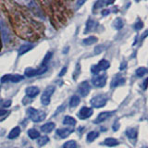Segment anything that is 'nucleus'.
Wrapping results in <instances>:
<instances>
[{
    "mask_svg": "<svg viewBox=\"0 0 148 148\" xmlns=\"http://www.w3.org/2000/svg\"><path fill=\"white\" fill-rule=\"evenodd\" d=\"M27 112L29 114V117L31 118V120L34 122H40L44 120L46 117V114L44 111L34 109V108H30Z\"/></svg>",
    "mask_w": 148,
    "mask_h": 148,
    "instance_id": "obj_1",
    "label": "nucleus"
},
{
    "mask_svg": "<svg viewBox=\"0 0 148 148\" xmlns=\"http://www.w3.org/2000/svg\"><path fill=\"white\" fill-rule=\"evenodd\" d=\"M55 92V87L54 86H49L42 94V96H41V102L44 106H48L50 104L51 96L52 94Z\"/></svg>",
    "mask_w": 148,
    "mask_h": 148,
    "instance_id": "obj_2",
    "label": "nucleus"
},
{
    "mask_svg": "<svg viewBox=\"0 0 148 148\" xmlns=\"http://www.w3.org/2000/svg\"><path fill=\"white\" fill-rule=\"evenodd\" d=\"M106 102H108V98H106V96L104 94H98V96H94L91 99V105L94 106V108H99L104 106Z\"/></svg>",
    "mask_w": 148,
    "mask_h": 148,
    "instance_id": "obj_3",
    "label": "nucleus"
},
{
    "mask_svg": "<svg viewBox=\"0 0 148 148\" xmlns=\"http://www.w3.org/2000/svg\"><path fill=\"white\" fill-rule=\"evenodd\" d=\"M110 67V63L108 60L106 59H102L101 61H99V63L97 65H93L91 68V71L94 74H98V72L101 71H106Z\"/></svg>",
    "mask_w": 148,
    "mask_h": 148,
    "instance_id": "obj_4",
    "label": "nucleus"
},
{
    "mask_svg": "<svg viewBox=\"0 0 148 148\" xmlns=\"http://www.w3.org/2000/svg\"><path fill=\"white\" fill-rule=\"evenodd\" d=\"M23 80V76L18 75V74H7V75H4L1 78V83H20V81Z\"/></svg>",
    "mask_w": 148,
    "mask_h": 148,
    "instance_id": "obj_5",
    "label": "nucleus"
},
{
    "mask_svg": "<svg viewBox=\"0 0 148 148\" xmlns=\"http://www.w3.org/2000/svg\"><path fill=\"white\" fill-rule=\"evenodd\" d=\"M47 66H44V67H41L38 69H27L25 71V75L29 78H32V77H35V76H39V75H42L44 72L47 71Z\"/></svg>",
    "mask_w": 148,
    "mask_h": 148,
    "instance_id": "obj_6",
    "label": "nucleus"
},
{
    "mask_svg": "<svg viewBox=\"0 0 148 148\" xmlns=\"http://www.w3.org/2000/svg\"><path fill=\"white\" fill-rule=\"evenodd\" d=\"M0 29H1V34L4 42L7 43L10 40V32L9 30V28H7V24L2 20H0Z\"/></svg>",
    "mask_w": 148,
    "mask_h": 148,
    "instance_id": "obj_7",
    "label": "nucleus"
},
{
    "mask_svg": "<svg viewBox=\"0 0 148 148\" xmlns=\"http://www.w3.org/2000/svg\"><path fill=\"white\" fill-rule=\"evenodd\" d=\"M93 115V109L87 108V106H83L81 108L80 112L78 113V117H79L81 120H86V118H90Z\"/></svg>",
    "mask_w": 148,
    "mask_h": 148,
    "instance_id": "obj_8",
    "label": "nucleus"
},
{
    "mask_svg": "<svg viewBox=\"0 0 148 148\" xmlns=\"http://www.w3.org/2000/svg\"><path fill=\"white\" fill-rule=\"evenodd\" d=\"M106 81V76L99 75V76L94 77L92 81V83L96 87H103V86H105Z\"/></svg>",
    "mask_w": 148,
    "mask_h": 148,
    "instance_id": "obj_9",
    "label": "nucleus"
},
{
    "mask_svg": "<svg viewBox=\"0 0 148 148\" xmlns=\"http://www.w3.org/2000/svg\"><path fill=\"white\" fill-rule=\"evenodd\" d=\"M90 90H91V87H90V84L88 81H83L80 85H79V93L81 96H86L87 94L90 93Z\"/></svg>",
    "mask_w": 148,
    "mask_h": 148,
    "instance_id": "obj_10",
    "label": "nucleus"
},
{
    "mask_svg": "<svg viewBox=\"0 0 148 148\" xmlns=\"http://www.w3.org/2000/svg\"><path fill=\"white\" fill-rule=\"evenodd\" d=\"M114 114V112H110V111H106V112H102L98 115V117L96 118V120H94V123L96 124H99V123L106 120L109 117H111Z\"/></svg>",
    "mask_w": 148,
    "mask_h": 148,
    "instance_id": "obj_11",
    "label": "nucleus"
},
{
    "mask_svg": "<svg viewBox=\"0 0 148 148\" xmlns=\"http://www.w3.org/2000/svg\"><path fill=\"white\" fill-rule=\"evenodd\" d=\"M25 93L27 94V96L29 97H35L36 96H38L40 93V90L35 87V86H30L25 90Z\"/></svg>",
    "mask_w": 148,
    "mask_h": 148,
    "instance_id": "obj_12",
    "label": "nucleus"
},
{
    "mask_svg": "<svg viewBox=\"0 0 148 148\" xmlns=\"http://www.w3.org/2000/svg\"><path fill=\"white\" fill-rule=\"evenodd\" d=\"M125 83V79L123 77H121L120 75H117L116 77L114 78L111 81V87L114 88V87H118V86L122 85Z\"/></svg>",
    "mask_w": 148,
    "mask_h": 148,
    "instance_id": "obj_13",
    "label": "nucleus"
},
{
    "mask_svg": "<svg viewBox=\"0 0 148 148\" xmlns=\"http://www.w3.org/2000/svg\"><path fill=\"white\" fill-rule=\"evenodd\" d=\"M96 26H97V22H96V20H91V19L88 20L87 23H86V28H85L84 34H88V32L94 31V29L96 28Z\"/></svg>",
    "mask_w": 148,
    "mask_h": 148,
    "instance_id": "obj_14",
    "label": "nucleus"
},
{
    "mask_svg": "<svg viewBox=\"0 0 148 148\" xmlns=\"http://www.w3.org/2000/svg\"><path fill=\"white\" fill-rule=\"evenodd\" d=\"M72 131V129H59L57 130V134L61 138H67Z\"/></svg>",
    "mask_w": 148,
    "mask_h": 148,
    "instance_id": "obj_15",
    "label": "nucleus"
},
{
    "mask_svg": "<svg viewBox=\"0 0 148 148\" xmlns=\"http://www.w3.org/2000/svg\"><path fill=\"white\" fill-rule=\"evenodd\" d=\"M32 48H34V46H32V44H22V46L19 48L18 52H19L20 55H23V54H25V53L29 52V51H30L31 49H32Z\"/></svg>",
    "mask_w": 148,
    "mask_h": 148,
    "instance_id": "obj_16",
    "label": "nucleus"
},
{
    "mask_svg": "<svg viewBox=\"0 0 148 148\" xmlns=\"http://www.w3.org/2000/svg\"><path fill=\"white\" fill-rule=\"evenodd\" d=\"M55 128V124L53 122H47L46 124H44L42 127H41V130L44 133H50Z\"/></svg>",
    "mask_w": 148,
    "mask_h": 148,
    "instance_id": "obj_17",
    "label": "nucleus"
},
{
    "mask_svg": "<svg viewBox=\"0 0 148 148\" xmlns=\"http://www.w3.org/2000/svg\"><path fill=\"white\" fill-rule=\"evenodd\" d=\"M20 133V127H15L14 129H12L10 131V133L9 134V139H15L17 138Z\"/></svg>",
    "mask_w": 148,
    "mask_h": 148,
    "instance_id": "obj_18",
    "label": "nucleus"
},
{
    "mask_svg": "<svg viewBox=\"0 0 148 148\" xmlns=\"http://www.w3.org/2000/svg\"><path fill=\"white\" fill-rule=\"evenodd\" d=\"M104 145H106V146L112 147V146H116L118 145V142L117 141L116 139L114 138H106L104 142Z\"/></svg>",
    "mask_w": 148,
    "mask_h": 148,
    "instance_id": "obj_19",
    "label": "nucleus"
},
{
    "mask_svg": "<svg viewBox=\"0 0 148 148\" xmlns=\"http://www.w3.org/2000/svg\"><path fill=\"white\" fill-rule=\"evenodd\" d=\"M63 124L64 125H69V126H74L76 124V120H75V118H73L72 117L66 116L64 118Z\"/></svg>",
    "mask_w": 148,
    "mask_h": 148,
    "instance_id": "obj_20",
    "label": "nucleus"
},
{
    "mask_svg": "<svg viewBox=\"0 0 148 148\" xmlns=\"http://www.w3.org/2000/svg\"><path fill=\"white\" fill-rule=\"evenodd\" d=\"M125 133L126 135L128 136L130 139H136L137 137V131L135 130V129H133V128H131V129H128L126 131H125Z\"/></svg>",
    "mask_w": 148,
    "mask_h": 148,
    "instance_id": "obj_21",
    "label": "nucleus"
},
{
    "mask_svg": "<svg viewBox=\"0 0 148 148\" xmlns=\"http://www.w3.org/2000/svg\"><path fill=\"white\" fill-rule=\"evenodd\" d=\"M96 42H97V38H96V37H94V36L87 37V38L83 41V44H85V46H91V44H96Z\"/></svg>",
    "mask_w": 148,
    "mask_h": 148,
    "instance_id": "obj_22",
    "label": "nucleus"
},
{
    "mask_svg": "<svg viewBox=\"0 0 148 148\" xmlns=\"http://www.w3.org/2000/svg\"><path fill=\"white\" fill-rule=\"evenodd\" d=\"M28 135H29V137H30L31 139L34 140V139H37L40 136V133H39V131H37V130L31 129V130L28 131Z\"/></svg>",
    "mask_w": 148,
    "mask_h": 148,
    "instance_id": "obj_23",
    "label": "nucleus"
},
{
    "mask_svg": "<svg viewBox=\"0 0 148 148\" xmlns=\"http://www.w3.org/2000/svg\"><path fill=\"white\" fill-rule=\"evenodd\" d=\"M80 102H81V99H80L79 96H73L71 97V101H69V106H71V108H75V106H77L78 105L80 104Z\"/></svg>",
    "mask_w": 148,
    "mask_h": 148,
    "instance_id": "obj_24",
    "label": "nucleus"
},
{
    "mask_svg": "<svg viewBox=\"0 0 148 148\" xmlns=\"http://www.w3.org/2000/svg\"><path fill=\"white\" fill-rule=\"evenodd\" d=\"M136 76L137 77H143V75H145L146 73H148V69L145 68V67H141L136 69Z\"/></svg>",
    "mask_w": 148,
    "mask_h": 148,
    "instance_id": "obj_25",
    "label": "nucleus"
},
{
    "mask_svg": "<svg viewBox=\"0 0 148 148\" xmlns=\"http://www.w3.org/2000/svg\"><path fill=\"white\" fill-rule=\"evenodd\" d=\"M98 133L97 131H90V133L87 134V141L88 142H93L94 139H96L98 137Z\"/></svg>",
    "mask_w": 148,
    "mask_h": 148,
    "instance_id": "obj_26",
    "label": "nucleus"
},
{
    "mask_svg": "<svg viewBox=\"0 0 148 148\" xmlns=\"http://www.w3.org/2000/svg\"><path fill=\"white\" fill-rule=\"evenodd\" d=\"M123 20L120 19V18H118L115 20V22H114V27L117 29V30H120V29L123 27Z\"/></svg>",
    "mask_w": 148,
    "mask_h": 148,
    "instance_id": "obj_27",
    "label": "nucleus"
},
{
    "mask_svg": "<svg viewBox=\"0 0 148 148\" xmlns=\"http://www.w3.org/2000/svg\"><path fill=\"white\" fill-rule=\"evenodd\" d=\"M63 148H77V143L75 141H68L63 145Z\"/></svg>",
    "mask_w": 148,
    "mask_h": 148,
    "instance_id": "obj_28",
    "label": "nucleus"
},
{
    "mask_svg": "<svg viewBox=\"0 0 148 148\" xmlns=\"http://www.w3.org/2000/svg\"><path fill=\"white\" fill-rule=\"evenodd\" d=\"M51 57H52V53L48 52L47 54L46 55V57H44V59L43 60V63H42V65H41V67H44V66H46V64L49 62V60H50Z\"/></svg>",
    "mask_w": 148,
    "mask_h": 148,
    "instance_id": "obj_29",
    "label": "nucleus"
},
{
    "mask_svg": "<svg viewBox=\"0 0 148 148\" xmlns=\"http://www.w3.org/2000/svg\"><path fill=\"white\" fill-rule=\"evenodd\" d=\"M49 142V138L47 136H44L42 138H40L39 139V141H38V145L40 146H43L44 145H46V143Z\"/></svg>",
    "mask_w": 148,
    "mask_h": 148,
    "instance_id": "obj_30",
    "label": "nucleus"
},
{
    "mask_svg": "<svg viewBox=\"0 0 148 148\" xmlns=\"http://www.w3.org/2000/svg\"><path fill=\"white\" fill-rule=\"evenodd\" d=\"M143 27V22H142V20H138L137 22L134 23V25H133V28H134L136 31L141 30V29H142Z\"/></svg>",
    "mask_w": 148,
    "mask_h": 148,
    "instance_id": "obj_31",
    "label": "nucleus"
},
{
    "mask_svg": "<svg viewBox=\"0 0 148 148\" xmlns=\"http://www.w3.org/2000/svg\"><path fill=\"white\" fill-rule=\"evenodd\" d=\"M141 87H142L143 90H145V91L147 89V87H148V78L145 79V81H143L142 84H141Z\"/></svg>",
    "mask_w": 148,
    "mask_h": 148,
    "instance_id": "obj_32",
    "label": "nucleus"
},
{
    "mask_svg": "<svg viewBox=\"0 0 148 148\" xmlns=\"http://www.w3.org/2000/svg\"><path fill=\"white\" fill-rule=\"evenodd\" d=\"M11 104H12L11 100H7V101L2 102V106H4V108H9V106H11Z\"/></svg>",
    "mask_w": 148,
    "mask_h": 148,
    "instance_id": "obj_33",
    "label": "nucleus"
},
{
    "mask_svg": "<svg viewBox=\"0 0 148 148\" xmlns=\"http://www.w3.org/2000/svg\"><path fill=\"white\" fill-rule=\"evenodd\" d=\"M66 71H67V68L65 67L64 69H62V71H60V73H59V76H60V77H61V76H63L64 74L66 73Z\"/></svg>",
    "mask_w": 148,
    "mask_h": 148,
    "instance_id": "obj_34",
    "label": "nucleus"
},
{
    "mask_svg": "<svg viewBox=\"0 0 148 148\" xmlns=\"http://www.w3.org/2000/svg\"><path fill=\"white\" fill-rule=\"evenodd\" d=\"M6 113H7V110L3 109V108H0V117L4 116V115H5Z\"/></svg>",
    "mask_w": 148,
    "mask_h": 148,
    "instance_id": "obj_35",
    "label": "nucleus"
},
{
    "mask_svg": "<svg viewBox=\"0 0 148 148\" xmlns=\"http://www.w3.org/2000/svg\"><path fill=\"white\" fill-rule=\"evenodd\" d=\"M118 127H120V125L118 124V122H116V123L114 124V126H113V130H114V131H117V130L118 129Z\"/></svg>",
    "mask_w": 148,
    "mask_h": 148,
    "instance_id": "obj_36",
    "label": "nucleus"
},
{
    "mask_svg": "<svg viewBox=\"0 0 148 148\" xmlns=\"http://www.w3.org/2000/svg\"><path fill=\"white\" fill-rule=\"evenodd\" d=\"M126 66H127V63L126 62H123L120 66V69H124L126 68Z\"/></svg>",
    "mask_w": 148,
    "mask_h": 148,
    "instance_id": "obj_37",
    "label": "nucleus"
},
{
    "mask_svg": "<svg viewBox=\"0 0 148 148\" xmlns=\"http://www.w3.org/2000/svg\"><path fill=\"white\" fill-rule=\"evenodd\" d=\"M146 36H148V31H146V32H145V34H143L142 35V40H143V39H145Z\"/></svg>",
    "mask_w": 148,
    "mask_h": 148,
    "instance_id": "obj_38",
    "label": "nucleus"
},
{
    "mask_svg": "<svg viewBox=\"0 0 148 148\" xmlns=\"http://www.w3.org/2000/svg\"><path fill=\"white\" fill-rule=\"evenodd\" d=\"M108 13H109V10H103V12H102V14L104 15V16L108 15Z\"/></svg>",
    "mask_w": 148,
    "mask_h": 148,
    "instance_id": "obj_39",
    "label": "nucleus"
},
{
    "mask_svg": "<svg viewBox=\"0 0 148 148\" xmlns=\"http://www.w3.org/2000/svg\"><path fill=\"white\" fill-rule=\"evenodd\" d=\"M142 148H148V147H146V146H143Z\"/></svg>",
    "mask_w": 148,
    "mask_h": 148,
    "instance_id": "obj_40",
    "label": "nucleus"
},
{
    "mask_svg": "<svg viewBox=\"0 0 148 148\" xmlns=\"http://www.w3.org/2000/svg\"><path fill=\"white\" fill-rule=\"evenodd\" d=\"M29 148H32V147H29Z\"/></svg>",
    "mask_w": 148,
    "mask_h": 148,
    "instance_id": "obj_41",
    "label": "nucleus"
}]
</instances>
